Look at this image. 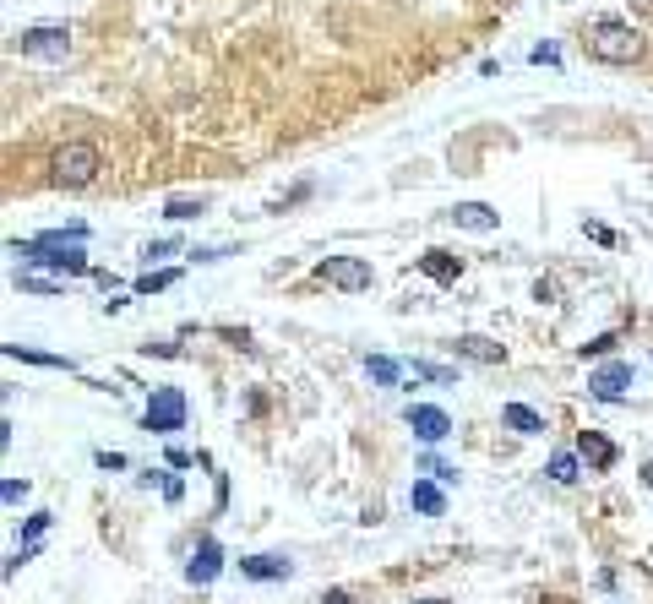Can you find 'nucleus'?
I'll list each match as a JSON object with an SVG mask.
<instances>
[{"label": "nucleus", "mask_w": 653, "mask_h": 604, "mask_svg": "<svg viewBox=\"0 0 653 604\" xmlns=\"http://www.w3.org/2000/svg\"><path fill=\"white\" fill-rule=\"evenodd\" d=\"M588 55L605 60V66H632L643 55V33L621 17H599V22H588Z\"/></svg>", "instance_id": "f257e3e1"}, {"label": "nucleus", "mask_w": 653, "mask_h": 604, "mask_svg": "<svg viewBox=\"0 0 653 604\" xmlns=\"http://www.w3.org/2000/svg\"><path fill=\"white\" fill-rule=\"evenodd\" d=\"M49 169H55V186L82 191V186L98 180V147L93 142H66L55 158H49Z\"/></svg>", "instance_id": "f03ea898"}, {"label": "nucleus", "mask_w": 653, "mask_h": 604, "mask_svg": "<svg viewBox=\"0 0 653 604\" xmlns=\"http://www.w3.org/2000/svg\"><path fill=\"white\" fill-rule=\"evenodd\" d=\"M316 278L332 283V289H371V262H360V256H327V262H316Z\"/></svg>", "instance_id": "7ed1b4c3"}, {"label": "nucleus", "mask_w": 653, "mask_h": 604, "mask_svg": "<svg viewBox=\"0 0 653 604\" xmlns=\"http://www.w3.org/2000/svg\"><path fill=\"white\" fill-rule=\"evenodd\" d=\"M186 425V398H180V387H158L153 398H147V430H158V436H169V430Z\"/></svg>", "instance_id": "20e7f679"}, {"label": "nucleus", "mask_w": 653, "mask_h": 604, "mask_svg": "<svg viewBox=\"0 0 653 604\" xmlns=\"http://www.w3.org/2000/svg\"><path fill=\"white\" fill-rule=\"evenodd\" d=\"M17 49H22V55H33V60H66L71 55V33L66 28H22Z\"/></svg>", "instance_id": "39448f33"}, {"label": "nucleus", "mask_w": 653, "mask_h": 604, "mask_svg": "<svg viewBox=\"0 0 653 604\" xmlns=\"http://www.w3.org/2000/svg\"><path fill=\"white\" fill-rule=\"evenodd\" d=\"M218 572H224V550H218V539H202V545L191 550V566H186V577H191L196 588H207Z\"/></svg>", "instance_id": "423d86ee"}, {"label": "nucleus", "mask_w": 653, "mask_h": 604, "mask_svg": "<svg viewBox=\"0 0 653 604\" xmlns=\"http://www.w3.org/2000/svg\"><path fill=\"white\" fill-rule=\"evenodd\" d=\"M409 430L420 441H447L452 436V419L441 414V409H430V403H414V409H409Z\"/></svg>", "instance_id": "0eeeda50"}, {"label": "nucleus", "mask_w": 653, "mask_h": 604, "mask_svg": "<svg viewBox=\"0 0 653 604\" xmlns=\"http://www.w3.org/2000/svg\"><path fill=\"white\" fill-rule=\"evenodd\" d=\"M588 387H594V398L615 403L626 387H632V365H621V360H615V365H599V371L588 376Z\"/></svg>", "instance_id": "6e6552de"}, {"label": "nucleus", "mask_w": 653, "mask_h": 604, "mask_svg": "<svg viewBox=\"0 0 653 604\" xmlns=\"http://www.w3.org/2000/svg\"><path fill=\"white\" fill-rule=\"evenodd\" d=\"M577 452H583L588 468H599V474H605V468H615V458H621V452H615V441H605L599 430H583V436H577Z\"/></svg>", "instance_id": "1a4fd4ad"}, {"label": "nucleus", "mask_w": 653, "mask_h": 604, "mask_svg": "<svg viewBox=\"0 0 653 604\" xmlns=\"http://www.w3.org/2000/svg\"><path fill=\"white\" fill-rule=\"evenodd\" d=\"M452 224H463V229H479V234H490V229H501V213H490L485 202H458V207H452Z\"/></svg>", "instance_id": "9d476101"}, {"label": "nucleus", "mask_w": 653, "mask_h": 604, "mask_svg": "<svg viewBox=\"0 0 653 604\" xmlns=\"http://www.w3.org/2000/svg\"><path fill=\"white\" fill-rule=\"evenodd\" d=\"M458 354H468V360H479V365H501V360H507V354H501V343L479 338V332H463V338H458Z\"/></svg>", "instance_id": "9b49d317"}, {"label": "nucleus", "mask_w": 653, "mask_h": 604, "mask_svg": "<svg viewBox=\"0 0 653 604\" xmlns=\"http://www.w3.org/2000/svg\"><path fill=\"white\" fill-rule=\"evenodd\" d=\"M420 267H425L436 283H458V273H463V262H458V256H447V251H425Z\"/></svg>", "instance_id": "f8f14e48"}, {"label": "nucleus", "mask_w": 653, "mask_h": 604, "mask_svg": "<svg viewBox=\"0 0 653 604\" xmlns=\"http://www.w3.org/2000/svg\"><path fill=\"white\" fill-rule=\"evenodd\" d=\"M240 572L256 577V583H273V577H289V561L283 556H251V561H240Z\"/></svg>", "instance_id": "ddd939ff"}, {"label": "nucleus", "mask_w": 653, "mask_h": 604, "mask_svg": "<svg viewBox=\"0 0 653 604\" xmlns=\"http://www.w3.org/2000/svg\"><path fill=\"white\" fill-rule=\"evenodd\" d=\"M501 419H507L517 436H539V430H545V419H539L534 409H523V403H507V409H501Z\"/></svg>", "instance_id": "4468645a"}, {"label": "nucleus", "mask_w": 653, "mask_h": 604, "mask_svg": "<svg viewBox=\"0 0 653 604\" xmlns=\"http://www.w3.org/2000/svg\"><path fill=\"white\" fill-rule=\"evenodd\" d=\"M414 507L430 512V517H441V512H447V496H441V485H436V479H420V485H414Z\"/></svg>", "instance_id": "2eb2a0df"}, {"label": "nucleus", "mask_w": 653, "mask_h": 604, "mask_svg": "<svg viewBox=\"0 0 653 604\" xmlns=\"http://www.w3.org/2000/svg\"><path fill=\"white\" fill-rule=\"evenodd\" d=\"M365 371H371V381H381V387H392V381L403 376V365H398V360H381V354H371V360H365Z\"/></svg>", "instance_id": "dca6fc26"}, {"label": "nucleus", "mask_w": 653, "mask_h": 604, "mask_svg": "<svg viewBox=\"0 0 653 604\" xmlns=\"http://www.w3.org/2000/svg\"><path fill=\"white\" fill-rule=\"evenodd\" d=\"M414 376H420V381H436V387H452V381H458V371H447V365H430V360H414Z\"/></svg>", "instance_id": "f3484780"}, {"label": "nucleus", "mask_w": 653, "mask_h": 604, "mask_svg": "<svg viewBox=\"0 0 653 604\" xmlns=\"http://www.w3.org/2000/svg\"><path fill=\"white\" fill-rule=\"evenodd\" d=\"M22 289H33V294H60L66 289V278H44V273H17Z\"/></svg>", "instance_id": "a211bd4d"}, {"label": "nucleus", "mask_w": 653, "mask_h": 604, "mask_svg": "<svg viewBox=\"0 0 653 604\" xmlns=\"http://www.w3.org/2000/svg\"><path fill=\"white\" fill-rule=\"evenodd\" d=\"M550 479H556V485H572V479H577V458H572V452H556V458H550Z\"/></svg>", "instance_id": "6ab92c4d"}, {"label": "nucleus", "mask_w": 653, "mask_h": 604, "mask_svg": "<svg viewBox=\"0 0 653 604\" xmlns=\"http://www.w3.org/2000/svg\"><path fill=\"white\" fill-rule=\"evenodd\" d=\"M196 213H202V196H196V202L191 196H175V202L164 207V218H175V224H186V218H196Z\"/></svg>", "instance_id": "aec40b11"}, {"label": "nucleus", "mask_w": 653, "mask_h": 604, "mask_svg": "<svg viewBox=\"0 0 653 604\" xmlns=\"http://www.w3.org/2000/svg\"><path fill=\"white\" fill-rule=\"evenodd\" d=\"M0 501H6V507H22V501H28V479H6Z\"/></svg>", "instance_id": "412c9836"}, {"label": "nucleus", "mask_w": 653, "mask_h": 604, "mask_svg": "<svg viewBox=\"0 0 653 604\" xmlns=\"http://www.w3.org/2000/svg\"><path fill=\"white\" fill-rule=\"evenodd\" d=\"M180 273H147V278H137V294H153V289H169Z\"/></svg>", "instance_id": "4be33fe9"}, {"label": "nucleus", "mask_w": 653, "mask_h": 604, "mask_svg": "<svg viewBox=\"0 0 653 604\" xmlns=\"http://www.w3.org/2000/svg\"><path fill=\"white\" fill-rule=\"evenodd\" d=\"M44 528H49V512H33V517H28V534H22V545H39Z\"/></svg>", "instance_id": "5701e85b"}, {"label": "nucleus", "mask_w": 653, "mask_h": 604, "mask_svg": "<svg viewBox=\"0 0 653 604\" xmlns=\"http://www.w3.org/2000/svg\"><path fill=\"white\" fill-rule=\"evenodd\" d=\"M610 349H615L610 332H605V338H594V343H583V354H610Z\"/></svg>", "instance_id": "b1692460"}, {"label": "nucleus", "mask_w": 653, "mask_h": 604, "mask_svg": "<svg viewBox=\"0 0 653 604\" xmlns=\"http://www.w3.org/2000/svg\"><path fill=\"white\" fill-rule=\"evenodd\" d=\"M534 60H539V66H556L561 55H556V44H539V49H534Z\"/></svg>", "instance_id": "393cba45"}, {"label": "nucleus", "mask_w": 653, "mask_h": 604, "mask_svg": "<svg viewBox=\"0 0 653 604\" xmlns=\"http://www.w3.org/2000/svg\"><path fill=\"white\" fill-rule=\"evenodd\" d=\"M316 604H349V594H338V588H332V594H322Z\"/></svg>", "instance_id": "a878e982"}, {"label": "nucleus", "mask_w": 653, "mask_h": 604, "mask_svg": "<svg viewBox=\"0 0 653 604\" xmlns=\"http://www.w3.org/2000/svg\"><path fill=\"white\" fill-rule=\"evenodd\" d=\"M643 485L653 490V463H643Z\"/></svg>", "instance_id": "bb28decb"}, {"label": "nucleus", "mask_w": 653, "mask_h": 604, "mask_svg": "<svg viewBox=\"0 0 653 604\" xmlns=\"http://www.w3.org/2000/svg\"><path fill=\"white\" fill-rule=\"evenodd\" d=\"M539 604H572V599H539Z\"/></svg>", "instance_id": "cd10ccee"}, {"label": "nucleus", "mask_w": 653, "mask_h": 604, "mask_svg": "<svg viewBox=\"0 0 653 604\" xmlns=\"http://www.w3.org/2000/svg\"><path fill=\"white\" fill-rule=\"evenodd\" d=\"M430 604H447V599H430Z\"/></svg>", "instance_id": "c85d7f7f"}]
</instances>
